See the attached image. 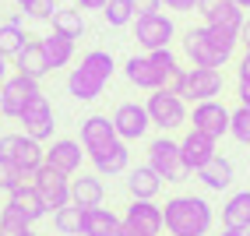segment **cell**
I'll return each mask as SVG.
<instances>
[{
    "label": "cell",
    "mask_w": 250,
    "mask_h": 236,
    "mask_svg": "<svg viewBox=\"0 0 250 236\" xmlns=\"http://www.w3.org/2000/svg\"><path fill=\"white\" fill-rule=\"evenodd\" d=\"M14 187H18V170L0 159V191H14Z\"/></svg>",
    "instance_id": "8d00e7d4"
},
{
    "label": "cell",
    "mask_w": 250,
    "mask_h": 236,
    "mask_svg": "<svg viewBox=\"0 0 250 236\" xmlns=\"http://www.w3.org/2000/svg\"><path fill=\"white\" fill-rule=\"evenodd\" d=\"M116 141V127H113V116H103V113H92L81 120V145L85 151H99Z\"/></svg>",
    "instance_id": "ac0fdd59"
},
{
    "label": "cell",
    "mask_w": 250,
    "mask_h": 236,
    "mask_svg": "<svg viewBox=\"0 0 250 236\" xmlns=\"http://www.w3.org/2000/svg\"><path fill=\"white\" fill-rule=\"evenodd\" d=\"M162 229H166V222H162V205L134 197V201L127 205V215L120 218V233H116V236H159Z\"/></svg>",
    "instance_id": "8992f818"
},
{
    "label": "cell",
    "mask_w": 250,
    "mask_h": 236,
    "mask_svg": "<svg viewBox=\"0 0 250 236\" xmlns=\"http://www.w3.org/2000/svg\"><path fill=\"white\" fill-rule=\"evenodd\" d=\"M11 60H14V71H18V74H28V78H36V81L53 71V67H49V60H46V53H42V43H39V39H36V43L28 39Z\"/></svg>",
    "instance_id": "ffe728a7"
},
{
    "label": "cell",
    "mask_w": 250,
    "mask_h": 236,
    "mask_svg": "<svg viewBox=\"0 0 250 236\" xmlns=\"http://www.w3.org/2000/svg\"><path fill=\"white\" fill-rule=\"evenodd\" d=\"M197 180H201L208 191L222 194V191L232 187V180H236V170H232V162H229L226 155H215V159H208L201 170H197Z\"/></svg>",
    "instance_id": "7402d4cb"
},
{
    "label": "cell",
    "mask_w": 250,
    "mask_h": 236,
    "mask_svg": "<svg viewBox=\"0 0 250 236\" xmlns=\"http://www.w3.org/2000/svg\"><path fill=\"white\" fill-rule=\"evenodd\" d=\"M169 11H194L197 7V0H162Z\"/></svg>",
    "instance_id": "ab89813d"
},
{
    "label": "cell",
    "mask_w": 250,
    "mask_h": 236,
    "mask_svg": "<svg viewBox=\"0 0 250 236\" xmlns=\"http://www.w3.org/2000/svg\"><path fill=\"white\" fill-rule=\"evenodd\" d=\"M25 43H28V36H25L21 25H14V21H4V25H0V49H4L7 57H14Z\"/></svg>",
    "instance_id": "d6a6232c"
},
{
    "label": "cell",
    "mask_w": 250,
    "mask_h": 236,
    "mask_svg": "<svg viewBox=\"0 0 250 236\" xmlns=\"http://www.w3.org/2000/svg\"><path fill=\"white\" fill-rule=\"evenodd\" d=\"M236 4H240L243 11H250V0H236Z\"/></svg>",
    "instance_id": "bcb514c9"
},
{
    "label": "cell",
    "mask_w": 250,
    "mask_h": 236,
    "mask_svg": "<svg viewBox=\"0 0 250 236\" xmlns=\"http://www.w3.org/2000/svg\"><path fill=\"white\" fill-rule=\"evenodd\" d=\"M36 191L42 197L46 212H57L63 205H71V176L57 173L53 166H46V162L39 166V173H36Z\"/></svg>",
    "instance_id": "8fae6325"
},
{
    "label": "cell",
    "mask_w": 250,
    "mask_h": 236,
    "mask_svg": "<svg viewBox=\"0 0 250 236\" xmlns=\"http://www.w3.org/2000/svg\"><path fill=\"white\" fill-rule=\"evenodd\" d=\"M113 71H116L113 53H106V49H88V53L81 57V64L71 67V74H67L71 99H78V103H95V99L106 92Z\"/></svg>",
    "instance_id": "3957f363"
},
{
    "label": "cell",
    "mask_w": 250,
    "mask_h": 236,
    "mask_svg": "<svg viewBox=\"0 0 250 236\" xmlns=\"http://www.w3.org/2000/svg\"><path fill=\"white\" fill-rule=\"evenodd\" d=\"M162 88H166V92H176V95H183V88H187V67H180V64H176L173 71L162 78Z\"/></svg>",
    "instance_id": "e575fe53"
},
{
    "label": "cell",
    "mask_w": 250,
    "mask_h": 236,
    "mask_svg": "<svg viewBox=\"0 0 250 236\" xmlns=\"http://www.w3.org/2000/svg\"><path fill=\"white\" fill-rule=\"evenodd\" d=\"M127 191H130V197L155 201V197L162 194V176L145 162V166H138V170H130V173H127Z\"/></svg>",
    "instance_id": "cb8c5ba5"
},
{
    "label": "cell",
    "mask_w": 250,
    "mask_h": 236,
    "mask_svg": "<svg viewBox=\"0 0 250 236\" xmlns=\"http://www.w3.org/2000/svg\"><path fill=\"white\" fill-rule=\"evenodd\" d=\"M28 229H32V222L7 201L0 208V236H28Z\"/></svg>",
    "instance_id": "4dcf8cb0"
},
{
    "label": "cell",
    "mask_w": 250,
    "mask_h": 236,
    "mask_svg": "<svg viewBox=\"0 0 250 236\" xmlns=\"http://www.w3.org/2000/svg\"><path fill=\"white\" fill-rule=\"evenodd\" d=\"M7 201H11V205L18 208V212H21L25 218H28L32 226H36V222H39L42 215H49L36 187H14V191H7Z\"/></svg>",
    "instance_id": "484cf974"
},
{
    "label": "cell",
    "mask_w": 250,
    "mask_h": 236,
    "mask_svg": "<svg viewBox=\"0 0 250 236\" xmlns=\"http://www.w3.org/2000/svg\"><path fill=\"white\" fill-rule=\"evenodd\" d=\"M236 74H240V81H250V53L243 49V57L236 60Z\"/></svg>",
    "instance_id": "f35d334b"
},
{
    "label": "cell",
    "mask_w": 250,
    "mask_h": 236,
    "mask_svg": "<svg viewBox=\"0 0 250 236\" xmlns=\"http://www.w3.org/2000/svg\"><path fill=\"white\" fill-rule=\"evenodd\" d=\"M173 36H176V25H173L169 14H162V11L138 14V18H134V39H138V46L145 49V53L169 46V43H173Z\"/></svg>",
    "instance_id": "ba28073f"
},
{
    "label": "cell",
    "mask_w": 250,
    "mask_h": 236,
    "mask_svg": "<svg viewBox=\"0 0 250 236\" xmlns=\"http://www.w3.org/2000/svg\"><path fill=\"white\" fill-rule=\"evenodd\" d=\"M28 236H36V233H32V229H28Z\"/></svg>",
    "instance_id": "c3c4849f"
},
{
    "label": "cell",
    "mask_w": 250,
    "mask_h": 236,
    "mask_svg": "<svg viewBox=\"0 0 250 236\" xmlns=\"http://www.w3.org/2000/svg\"><path fill=\"white\" fill-rule=\"evenodd\" d=\"M81 212H85V208H78L74 201L63 205V208H57L53 212V229L60 236H81Z\"/></svg>",
    "instance_id": "f546056e"
},
{
    "label": "cell",
    "mask_w": 250,
    "mask_h": 236,
    "mask_svg": "<svg viewBox=\"0 0 250 236\" xmlns=\"http://www.w3.org/2000/svg\"><path fill=\"white\" fill-rule=\"evenodd\" d=\"M14 4H18V7H21V4H25V0H14Z\"/></svg>",
    "instance_id": "7dc6e473"
},
{
    "label": "cell",
    "mask_w": 250,
    "mask_h": 236,
    "mask_svg": "<svg viewBox=\"0 0 250 236\" xmlns=\"http://www.w3.org/2000/svg\"><path fill=\"white\" fill-rule=\"evenodd\" d=\"M81 148H85V145L74 141V138H57L53 145L46 148V166H53V170L63 173V176H74L81 170V159L88 155V151H81Z\"/></svg>",
    "instance_id": "9a60e30c"
},
{
    "label": "cell",
    "mask_w": 250,
    "mask_h": 236,
    "mask_svg": "<svg viewBox=\"0 0 250 236\" xmlns=\"http://www.w3.org/2000/svg\"><path fill=\"white\" fill-rule=\"evenodd\" d=\"M236 99L240 106H250V81H236Z\"/></svg>",
    "instance_id": "60d3db41"
},
{
    "label": "cell",
    "mask_w": 250,
    "mask_h": 236,
    "mask_svg": "<svg viewBox=\"0 0 250 236\" xmlns=\"http://www.w3.org/2000/svg\"><path fill=\"white\" fill-rule=\"evenodd\" d=\"M49 21H53L57 32H63V36H71V39L85 36V14H81V7H57Z\"/></svg>",
    "instance_id": "83f0119b"
},
{
    "label": "cell",
    "mask_w": 250,
    "mask_h": 236,
    "mask_svg": "<svg viewBox=\"0 0 250 236\" xmlns=\"http://www.w3.org/2000/svg\"><path fill=\"white\" fill-rule=\"evenodd\" d=\"M219 236H250V229H229V226H222Z\"/></svg>",
    "instance_id": "f6af8a7d"
},
{
    "label": "cell",
    "mask_w": 250,
    "mask_h": 236,
    "mask_svg": "<svg viewBox=\"0 0 250 236\" xmlns=\"http://www.w3.org/2000/svg\"><path fill=\"white\" fill-rule=\"evenodd\" d=\"M7 60H11V57L4 53V49H0V81H4V78H7V67H11Z\"/></svg>",
    "instance_id": "ee69618b"
},
{
    "label": "cell",
    "mask_w": 250,
    "mask_h": 236,
    "mask_svg": "<svg viewBox=\"0 0 250 236\" xmlns=\"http://www.w3.org/2000/svg\"><path fill=\"white\" fill-rule=\"evenodd\" d=\"M229 138L240 145H250V106L229 109Z\"/></svg>",
    "instance_id": "1f68e13d"
},
{
    "label": "cell",
    "mask_w": 250,
    "mask_h": 236,
    "mask_svg": "<svg viewBox=\"0 0 250 236\" xmlns=\"http://www.w3.org/2000/svg\"><path fill=\"white\" fill-rule=\"evenodd\" d=\"M21 127H25V134L28 138H36V141H49L53 138V127H57V120H53V103L42 95V92H36L25 103V109H21Z\"/></svg>",
    "instance_id": "30bf717a"
},
{
    "label": "cell",
    "mask_w": 250,
    "mask_h": 236,
    "mask_svg": "<svg viewBox=\"0 0 250 236\" xmlns=\"http://www.w3.org/2000/svg\"><path fill=\"white\" fill-rule=\"evenodd\" d=\"M162 7V0H134V11L138 14H152V11H159Z\"/></svg>",
    "instance_id": "74e56055"
},
{
    "label": "cell",
    "mask_w": 250,
    "mask_h": 236,
    "mask_svg": "<svg viewBox=\"0 0 250 236\" xmlns=\"http://www.w3.org/2000/svg\"><path fill=\"white\" fill-rule=\"evenodd\" d=\"M162 222L173 236H208L215 226L211 205L197 194H176L162 205Z\"/></svg>",
    "instance_id": "7a4b0ae2"
},
{
    "label": "cell",
    "mask_w": 250,
    "mask_h": 236,
    "mask_svg": "<svg viewBox=\"0 0 250 236\" xmlns=\"http://www.w3.org/2000/svg\"><path fill=\"white\" fill-rule=\"evenodd\" d=\"M190 127L208 134V138H226L229 134V109L222 106V99H205V103H194L190 113Z\"/></svg>",
    "instance_id": "7c38bea8"
},
{
    "label": "cell",
    "mask_w": 250,
    "mask_h": 236,
    "mask_svg": "<svg viewBox=\"0 0 250 236\" xmlns=\"http://www.w3.org/2000/svg\"><path fill=\"white\" fill-rule=\"evenodd\" d=\"M180 151H183V162L190 166V173H197L201 166L208 162V159H215L219 155V148H215V138H208V134H201V130H187L183 134V141H180Z\"/></svg>",
    "instance_id": "e0dca14e"
},
{
    "label": "cell",
    "mask_w": 250,
    "mask_h": 236,
    "mask_svg": "<svg viewBox=\"0 0 250 236\" xmlns=\"http://www.w3.org/2000/svg\"><path fill=\"white\" fill-rule=\"evenodd\" d=\"M222 71L219 67H187V88H183V99L187 103H205V99H219L222 95Z\"/></svg>",
    "instance_id": "4fadbf2b"
},
{
    "label": "cell",
    "mask_w": 250,
    "mask_h": 236,
    "mask_svg": "<svg viewBox=\"0 0 250 236\" xmlns=\"http://www.w3.org/2000/svg\"><path fill=\"white\" fill-rule=\"evenodd\" d=\"M21 11L28 14L32 21H49V18H53V11H57V0H25Z\"/></svg>",
    "instance_id": "836d02e7"
},
{
    "label": "cell",
    "mask_w": 250,
    "mask_h": 236,
    "mask_svg": "<svg viewBox=\"0 0 250 236\" xmlns=\"http://www.w3.org/2000/svg\"><path fill=\"white\" fill-rule=\"evenodd\" d=\"M148 57H152V64H155L159 71H162V78H166V74H169L173 67H176V53H173L169 46H162V49H152Z\"/></svg>",
    "instance_id": "d590c367"
},
{
    "label": "cell",
    "mask_w": 250,
    "mask_h": 236,
    "mask_svg": "<svg viewBox=\"0 0 250 236\" xmlns=\"http://www.w3.org/2000/svg\"><path fill=\"white\" fill-rule=\"evenodd\" d=\"M240 46L250 53V18H247V21H243V28H240Z\"/></svg>",
    "instance_id": "7bdbcfd3"
},
{
    "label": "cell",
    "mask_w": 250,
    "mask_h": 236,
    "mask_svg": "<svg viewBox=\"0 0 250 236\" xmlns=\"http://www.w3.org/2000/svg\"><path fill=\"white\" fill-rule=\"evenodd\" d=\"M222 226H229V229H250V191H236L222 205Z\"/></svg>",
    "instance_id": "4316f807"
},
{
    "label": "cell",
    "mask_w": 250,
    "mask_h": 236,
    "mask_svg": "<svg viewBox=\"0 0 250 236\" xmlns=\"http://www.w3.org/2000/svg\"><path fill=\"white\" fill-rule=\"evenodd\" d=\"M74 4H78L81 11H103V7H106V0H74Z\"/></svg>",
    "instance_id": "b9f144b4"
},
{
    "label": "cell",
    "mask_w": 250,
    "mask_h": 236,
    "mask_svg": "<svg viewBox=\"0 0 250 236\" xmlns=\"http://www.w3.org/2000/svg\"><path fill=\"white\" fill-rule=\"evenodd\" d=\"M0 159L11 162L14 170H39L46 162V148L28 134H4L0 138Z\"/></svg>",
    "instance_id": "52a82bcc"
},
{
    "label": "cell",
    "mask_w": 250,
    "mask_h": 236,
    "mask_svg": "<svg viewBox=\"0 0 250 236\" xmlns=\"http://www.w3.org/2000/svg\"><path fill=\"white\" fill-rule=\"evenodd\" d=\"M148 166L166 180V183H187L194 173L190 166L183 162V151H180V141H173L169 134H162L148 145Z\"/></svg>",
    "instance_id": "277c9868"
},
{
    "label": "cell",
    "mask_w": 250,
    "mask_h": 236,
    "mask_svg": "<svg viewBox=\"0 0 250 236\" xmlns=\"http://www.w3.org/2000/svg\"><path fill=\"white\" fill-rule=\"evenodd\" d=\"M103 197H106V187H103V176L99 173H74L71 180V201L78 208H95V205H103Z\"/></svg>",
    "instance_id": "44dd1931"
},
{
    "label": "cell",
    "mask_w": 250,
    "mask_h": 236,
    "mask_svg": "<svg viewBox=\"0 0 250 236\" xmlns=\"http://www.w3.org/2000/svg\"><path fill=\"white\" fill-rule=\"evenodd\" d=\"M124 78L130 81L134 88H145V92H155V88H162V71L152 64V57H130L127 64H124Z\"/></svg>",
    "instance_id": "d6986e66"
},
{
    "label": "cell",
    "mask_w": 250,
    "mask_h": 236,
    "mask_svg": "<svg viewBox=\"0 0 250 236\" xmlns=\"http://www.w3.org/2000/svg\"><path fill=\"white\" fill-rule=\"evenodd\" d=\"M236 46H240V32L222 28V25L205 21V25L183 32V53L197 67H226L236 57Z\"/></svg>",
    "instance_id": "6da1fadb"
},
{
    "label": "cell",
    "mask_w": 250,
    "mask_h": 236,
    "mask_svg": "<svg viewBox=\"0 0 250 236\" xmlns=\"http://www.w3.org/2000/svg\"><path fill=\"white\" fill-rule=\"evenodd\" d=\"M42 43V53H46V60H49V67H67L71 60H74V39L71 36H63V32H49V36H42L39 39Z\"/></svg>",
    "instance_id": "d4e9b609"
},
{
    "label": "cell",
    "mask_w": 250,
    "mask_h": 236,
    "mask_svg": "<svg viewBox=\"0 0 250 236\" xmlns=\"http://www.w3.org/2000/svg\"><path fill=\"white\" fill-rule=\"evenodd\" d=\"M145 109H148V120H152V127H159L162 134L180 130L183 124L190 120L187 99L176 95V92H166V88H155L152 95H148V99H145Z\"/></svg>",
    "instance_id": "5b68a950"
},
{
    "label": "cell",
    "mask_w": 250,
    "mask_h": 236,
    "mask_svg": "<svg viewBox=\"0 0 250 236\" xmlns=\"http://www.w3.org/2000/svg\"><path fill=\"white\" fill-rule=\"evenodd\" d=\"M103 18L109 28H124V25H134L138 11H134V0H106L103 7Z\"/></svg>",
    "instance_id": "f1b7e54d"
},
{
    "label": "cell",
    "mask_w": 250,
    "mask_h": 236,
    "mask_svg": "<svg viewBox=\"0 0 250 236\" xmlns=\"http://www.w3.org/2000/svg\"><path fill=\"white\" fill-rule=\"evenodd\" d=\"M39 92V81L36 78H28V74H18L14 71L11 78L0 81V116H11V120H18L25 103L32 95Z\"/></svg>",
    "instance_id": "9c48e42d"
},
{
    "label": "cell",
    "mask_w": 250,
    "mask_h": 236,
    "mask_svg": "<svg viewBox=\"0 0 250 236\" xmlns=\"http://www.w3.org/2000/svg\"><path fill=\"white\" fill-rule=\"evenodd\" d=\"M120 233V215L95 205L81 212V236H116Z\"/></svg>",
    "instance_id": "603a6c76"
},
{
    "label": "cell",
    "mask_w": 250,
    "mask_h": 236,
    "mask_svg": "<svg viewBox=\"0 0 250 236\" xmlns=\"http://www.w3.org/2000/svg\"><path fill=\"white\" fill-rule=\"evenodd\" d=\"M113 127H116V138H124L127 145L130 141H141L148 134V127H152L145 103H120L113 109Z\"/></svg>",
    "instance_id": "5bb4252c"
},
{
    "label": "cell",
    "mask_w": 250,
    "mask_h": 236,
    "mask_svg": "<svg viewBox=\"0 0 250 236\" xmlns=\"http://www.w3.org/2000/svg\"><path fill=\"white\" fill-rule=\"evenodd\" d=\"M88 159H92V166H95L99 176H120V173H127V166H130V145L124 138H116L106 148L88 151Z\"/></svg>",
    "instance_id": "2e32d148"
}]
</instances>
